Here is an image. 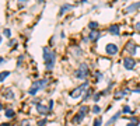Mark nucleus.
<instances>
[{
	"mask_svg": "<svg viewBox=\"0 0 140 126\" xmlns=\"http://www.w3.org/2000/svg\"><path fill=\"white\" fill-rule=\"evenodd\" d=\"M44 52V62H45V66L48 70H50V69H53V66H55V62H56V55L53 50H50L49 48H44L42 49Z\"/></svg>",
	"mask_w": 140,
	"mask_h": 126,
	"instance_id": "1",
	"label": "nucleus"
},
{
	"mask_svg": "<svg viewBox=\"0 0 140 126\" xmlns=\"http://www.w3.org/2000/svg\"><path fill=\"white\" fill-rule=\"evenodd\" d=\"M88 73H90V69H88V66L85 65V63H81V65L79 66V70L76 71V77L80 80H84L88 77Z\"/></svg>",
	"mask_w": 140,
	"mask_h": 126,
	"instance_id": "2",
	"label": "nucleus"
},
{
	"mask_svg": "<svg viewBox=\"0 0 140 126\" xmlns=\"http://www.w3.org/2000/svg\"><path fill=\"white\" fill-rule=\"evenodd\" d=\"M45 86H46V80H38V81H35L34 84H32V87L29 88L28 92L31 95H35L38 92V90H42Z\"/></svg>",
	"mask_w": 140,
	"mask_h": 126,
	"instance_id": "3",
	"label": "nucleus"
},
{
	"mask_svg": "<svg viewBox=\"0 0 140 126\" xmlns=\"http://www.w3.org/2000/svg\"><path fill=\"white\" fill-rule=\"evenodd\" d=\"M123 66H125V69L126 70H133V69L136 67V60L133 58H125L123 59Z\"/></svg>",
	"mask_w": 140,
	"mask_h": 126,
	"instance_id": "4",
	"label": "nucleus"
},
{
	"mask_svg": "<svg viewBox=\"0 0 140 126\" xmlns=\"http://www.w3.org/2000/svg\"><path fill=\"white\" fill-rule=\"evenodd\" d=\"M105 52H106V55L114 56V55H116V53H118V46L115 44H108L105 46Z\"/></svg>",
	"mask_w": 140,
	"mask_h": 126,
	"instance_id": "5",
	"label": "nucleus"
},
{
	"mask_svg": "<svg viewBox=\"0 0 140 126\" xmlns=\"http://www.w3.org/2000/svg\"><path fill=\"white\" fill-rule=\"evenodd\" d=\"M136 49H137V46H136L135 42H127L126 46H125V50H127L129 52V55H136Z\"/></svg>",
	"mask_w": 140,
	"mask_h": 126,
	"instance_id": "6",
	"label": "nucleus"
},
{
	"mask_svg": "<svg viewBox=\"0 0 140 126\" xmlns=\"http://www.w3.org/2000/svg\"><path fill=\"white\" fill-rule=\"evenodd\" d=\"M137 8H140V2H136V3H133V4L127 6L125 11H126V13H133V11H136Z\"/></svg>",
	"mask_w": 140,
	"mask_h": 126,
	"instance_id": "7",
	"label": "nucleus"
},
{
	"mask_svg": "<svg viewBox=\"0 0 140 126\" xmlns=\"http://www.w3.org/2000/svg\"><path fill=\"white\" fill-rule=\"evenodd\" d=\"M100 37H101V32H100V31H91L90 35H88V39L93 41V42H95Z\"/></svg>",
	"mask_w": 140,
	"mask_h": 126,
	"instance_id": "8",
	"label": "nucleus"
},
{
	"mask_svg": "<svg viewBox=\"0 0 140 126\" xmlns=\"http://www.w3.org/2000/svg\"><path fill=\"white\" fill-rule=\"evenodd\" d=\"M81 92H83V90L80 88V87H77L76 90H73V91L70 92V97L71 98H79L80 95H81Z\"/></svg>",
	"mask_w": 140,
	"mask_h": 126,
	"instance_id": "9",
	"label": "nucleus"
},
{
	"mask_svg": "<svg viewBox=\"0 0 140 126\" xmlns=\"http://www.w3.org/2000/svg\"><path fill=\"white\" fill-rule=\"evenodd\" d=\"M109 32H111L112 35H119V25L118 24H112V25L109 27Z\"/></svg>",
	"mask_w": 140,
	"mask_h": 126,
	"instance_id": "10",
	"label": "nucleus"
},
{
	"mask_svg": "<svg viewBox=\"0 0 140 126\" xmlns=\"http://www.w3.org/2000/svg\"><path fill=\"white\" fill-rule=\"evenodd\" d=\"M37 111L39 113H46V112H49V108L45 107V105H42V104H38L37 105Z\"/></svg>",
	"mask_w": 140,
	"mask_h": 126,
	"instance_id": "11",
	"label": "nucleus"
},
{
	"mask_svg": "<svg viewBox=\"0 0 140 126\" xmlns=\"http://www.w3.org/2000/svg\"><path fill=\"white\" fill-rule=\"evenodd\" d=\"M70 8H73V6H71V4H63V6L60 7V11H59V14H60V16H63L66 11L70 10Z\"/></svg>",
	"mask_w": 140,
	"mask_h": 126,
	"instance_id": "12",
	"label": "nucleus"
},
{
	"mask_svg": "<svg viewBox=\"0 0 140 126\" xmlns=\"http://www.w3.org/2000/svg\"><path fill=\"white\" fill-rule=\"evenodd\" d=\"M83 118H84V115L79 112V113H77V115H76V116H74V118H73V123H80V122L83 121Z\"/></svg>",
	"mask_w": 140,
	"mask_h": 126,
	"instance_id": "13",
	"label": "nucleus"
},
{
	"mask_svg": "<svg viewBox=\"0 0 140 126\" xmlns=\"http://www.w3.org/2000/svg\"><path fill=\"white\" fill-rule=\"evenodd\" d=\"M4 95H6L7 100H13V98H14V94H13V91H11L10 88H6L4 90Z\"/></svg>",
	"mask_w": 140,
	"mask_h": 126,
	"instance_id": "14",
	"label": "nucleus"
},
{
	"mask_svg": "<svg viewBox=\"0 0 140 126\" xmlns=\"http://www.w3.org/2000/svg\"><path fill=\"white\" fill-rule=\"evenodd\" d=\"M119 116H121V112H116V113H115V115L112 116L111 119H109L108 122H106V125H108V126H109V125H112V123H114V122H115V121H116V119L119 118Z\"/></svg>",
	"mask_w": 140,
	"mask_h": 126,
	"instance_id": "15",
	"label": "nucleus"
},
{
	"mask_svg": "<svg viewBox=\"0 0 140 126\" xmlns=\"http://www.w3.org/2000/svg\"><path fill=\"white\" fill-rule=\"evenodd\" d=\"M91 94H93V90H91V88H87V91H85L84 97H83V101H87L88 98L91 97Z\"/></svg>",
	"mask_w": 140,
	"mask_h": 126,
	"instance_id": "16",
	"label": "nucleus"
},
{
	"mask_svg": "<svg viewBox=\"0 0 140 126\" xmlns=\"http://www.w3.org/2000/svg\"><path fill=\"white\" fill-rule=\"evenodd\" d=\"M6 116H7V118H13L14 115H16V112H14L13 109H11V108H8V109H6Z\"/></svg>",
	"mask_w": 140,
	"mask_h": 126,
	"instance_id": "17",
	"label": "nucleus"
},
{
	"mask_svg": "<svg viewBox=\"0 0 140 126\" xmlns=\"http://www.w3.org/2000/svg\"><path fill=\"white\" fill-rule=\"evenodd\" d=\"M88 28L95 31V28H98V23L97 21H90V24H88Z\"/></svg>",
	"mask_w": 140,
	"mask_h": 126,
	"instance_id": "18",
	"label": "nucleus"
},
{
	"mask_svg": "<svg viewBox=\"0 0 140 126\" xmlns=\"http://www.w3.org/2000/svg\"><path fill=\"white\" fill-rule=\"evenodd\" d=\"M79 112H80V113H83V115L85 116L88 112H90V108H88V107H81V108H80V111H79Z\"/></svg>",
	"mask_w": 140,
	"mask_h": 126,
	"instance_id": "19",
	"label": "nucleus"
},
{
	"mask_svg": "<svg viewBox=\"0 0 140 126\" xmlns=\"http://www.w3.org/2000/svg\"><path fill=\"white\" fill-rule=\"evenodd\" d=\"M122 112H123V113H135V112H133V111H130L129 105H125V107L122 108Z\"/></svg>",
	"mask_w": 140,
	"mask_h": 126,
	"instance_id": "20",
	"label": "nucleus"
},
{
	"mask_svg": "<svg viewBox=\"0 0 140 126\" xmlns=\"http://www.w3.org/2000/svg\"><path fill=\"white\" fill-rule=\"evenodd\" d=\"M73 52H74V56H81V49H80V48H77V46H74L73 48Z\"/></svg>",
	"mask_w": 140,
	"mask_h": 126,
	"instance_id": "21",
	"label": "nucleus"
},
{
	"mask_svg": "<svg viewBox=\"0 0 140 126\" xmlns=\"http://www.w3.org/2000/svg\"><path fill=\"white\" fill-rule=\"evenodd\" d=\"M8 74H10V71H2V73H0V81H3Z\"/></svg>",
	"mask_w": 140,
	"mask_h": 126,
	"instance_id": "22",
	"label": "nucleus"
},
{
	"mask_svg": "<svg viewBox=\"0 0 140 126\" xmlns=\"http://www.w3.org/2000/svg\"><path fill=\"white\" fill-rule=\"evenodd\" d=\"M3 35H4V37H7V38H10L11 37V31L8 28H4V29H3Z\"/></svg>",
	"mask_w": 140,
	"mask_h": 126,
	"instance_id": "23",
	"label": "nucleus"
},
{
	"mask_svg": "<svg viewBox=\"0 0 140 126\" xmlns=\"http://www.w3.org/2000/svg\"><path fill=\"white\" fill-rule=\"evenodd\" d=\"M102 94H104V92H97V94H95L94 97H93V100L95 101V102H98V101H100V98H101V95H102Z\"/></svg>",
	"mask_w": 140,
	"mask_h": 126,
	"instance_id": "24",
	"label": "nucleus"
},
{
	"mask_svg": "<svg viewBox=\"0 0 140 126\" xmlns=\"http://www.w3.org/2000/svg\"><path fill=\"white\" fill-rule=\"evenodd\" d=\"M101 123H102V119H101V118H97V119L94 121V125H93V126H101Z\"/></svg>",
	"mask_w": 140,
	"mask_h": 126,
	"instance_id": "25",
	"label": "nucleus"
},
{
	"mask_svg": "<svg viewBox=\"0 0 140 126\" xmlns=\"http://www.w3.org/2000/svg\"><path fill=\"white\" fill-rule=\"evenodd\" d=\"M130 123H135L136 126H137V125H139V118H136V116L130 118Z\"/></svg>",
	"mask_w": 140,
	"mask_h": 126,
	"instance_id": "26",
	"label": "nucleus"
},
{
	"mask_svg": "<svg viewBox=\"0 0 140 126\" xmlns=\"http://www.w3.org/2000/svg\"><path fill=\"white\" fill-rule=\"evenodd\" d=\"M93 112L94 113H100L101 112V108L98 107V105H94V107H93Z\"/></svg>",
	"mask_w": 140,
	"mask_h": 126,
	"instance_id": "27",
	"label": "nucleus"
},
{
	"mask_svg": "<svg viewBox=\"0 0 140 126\" xmlns=\"http://www.w3.org/2000/svg\"><path fill=\"white\" fill-rule=\"evenodd\" d=\"M94 76H95V79H97V80L102 79V73H101V71H95V73H94Z\"/></svg>",
	"mask_w": 140,
	"mask_h": 126,
	"instance_id": "28",
	"label": "nucleus"
},
{
	"mask_svg": "<svg viewBox=\"0 0 140 126\" xmlns=\"http://www.w3.org/2000/svg\"><path fill=\"white\" fill-rule=\"evenodd\" d=\"M46 122H48L46 119H41V121L38 122V126H45V125H46Z\"/></svg>",
	"mask_w": 140,
	"mask_h": 126,
	"instance_id": "29",
	"label": "nucleus"
},
{
	"mask_svg": "<svg viewBox=\"0 0 140 126\" xmlns=\"http://www.w3.org/2000/svg\"><path fill=\"white\" fill-rule=\"evenodd\" d=\"M16 44H17L16 39H11L10 42H8V46H10V48H11V46H16Z\"/></svg>",
	"mask_w": 140,
	"mask_h": 126,
	"instance_id": "30",
	"label": "nucleus"
},
{
	"mask_svg": "<svg viewBox=\"0 0 140 126\" xmlns=\"http://www.w3.org/2000/svg\"><path fill=\"white\" fill-rule=\"evenodd\" d=\"M23 59H24V56L21 55V56H20V58H18V60H17V66H18V67H20V66H21V62H23Z\"/></svg>",
	"mask_w": 140,
	"mask_h": 126,
	"instance_id": "31",
	"label": "nucleus"
},
{
	"mask_svg": "<svg viewBox=\"0 0 140 126\" xmlns=\"http://www.w3.org/2000/svg\"><path fill=\"white\" fill-rule=\"evenodd\" d=\"M135 29H136L137 32H140V21H139V23H136V24H135Z\"/></svg>",
	"mask_w": 140,
	"mask_h": 126,
	"instance_id": "32",
	"label": "nucleus"
},
{
	"mask_svg": "<svg viewBox=\"0 0 140 126\" xmlns=\"http://www.w3.org/2000/svg\"><path fill=\"white\" fill-rule=\"evenodd\" d=\"M48 108H49V111H52V108H53V100H49V105H48Z\"/></svg>",
	"mask_w": 140,
	"mask_h": 126,
	"instance_id": "33",
	"label": "nucleus"
},
{
	"mask_svg": "<svg viewBox=\"0 0 140 126\" xmlns=\"http://www.w3.org/2000/svg\"><path fill=\"white\" fill-rule=\"evenodd\" d=\"M0 126H11V123H2Z\"/></svg>",
	"mask_w": 140,
	"mask_h": 126,
	"instance_id": "34",
	"label": "nucleus"
},
{
	"mask_svg": "<svg viewBox=\"0 0 140 126\" xmlns=\"http://www.w3.org/2000/svg\"><path fill=\"white\" fill-rule=\"evenodd\" d=\"M76 2H77V3H79V2H80V3H85L87 0H76Z\"/></svg>",
	"mask_w": 140,
	"mask_h": 126,
	"instance_id": "35",
	"label": "nucleus"
},
{
	"mask_svg": "<svg viewBox=\"0 0 140 126\" xmlns=\"http://www.w3.org/2000/svg\"><path fill=\"white\" fill-rule=\"evenodd\" d=\"M126 126H136V125H135V123H127Z\"/></svg>",
	"mask_w": 140,
	"mask_h": 126,
	"instance_id": "36",
	"label": "nucleus"
},
{
	"mask_svg": "<svg viewBox=\"0 0 140 126\" xmlns=\"http://www.w3.org/2000/svg\"><path fill=\"white\" fill-rule=\"evenodd\" d=\"M2 39H3V37H2V34H0V44H2Z\"/></svg>",
	"mask_w": 140,
	"mask_h": 126,
	"instance_id": "37",
	"label": "nucleus"
},
{
	"mask_svg": "<svg viewBox=\"0 0 140 126\" xmlns=\"http://www.w3.org/2000/svg\"><path fill=\"white\" fill-rule=\"evenodd\" d=\"M3 62H4V59H2V58H0V63H3Z\"/></svg>",
	"mask_w": 140,
	"mask_h": 126,
	"instance_id": "38",
	"label": "nucleus"
},
{
	"mask_svg": "<svg viewBox=\"0 0 140 126\" xmlns=\"http://www.w3.org/2000/svg\"><path fill=\"white\" fill-rule=\"evenodd\" d=\"M38 2H39V3H44V2H45V0H38Z\"/></svg>",
	"mask_w": 140,
	"mask_h": 126,
	"instance_id": "39",
	"label": "nucleus"
},
{
	"mask_svg": "<svg viewBox=\"0 0 140 126\" xmlns=\"http://www.w3.org/2000/svg\"><path fill=\"white\" fill-rule=\"evenodd\" d=\"M2 109H3V105H2V104H0V111H2Z\"/></svg>",
	"mask_w": 140,
	"mask_h": 126,
	"instance_id": "40",
	"label": "nucleus"
},
{
	"mask_svg": "<svg viewBox=\"0 0 140 126\" xmlns=\"http://www.w3.org/2000/svg\"><path fill=\"white\" fill-rule=\"evenodd\" d=\"M20 2H21V0H20Z\"/></svg>",
	"mask_w": 140,
	"mask_h": 126,
	"instance_id": "41",
	"label": "nucleus"
}]
</instances>
